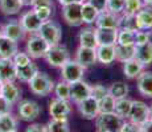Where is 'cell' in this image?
Instances as JSON below:
<instances>
[{
  "instance_id": "8d00e7d4",
  "label": "cell",
  "mask_w": 152,
  "mask_h": 132,
  "mask_svg": "<svg viewBox=\"0 0 152 132\" xmlns=\"http://www.w3.org/2000/svg\"><path fill=\"white\" fill-rule=\"evenodd\" d=\"M118 45H135V32L127 29H118Z\"/></svg>"
},
{
  "instance_id": "ffe728a7",
  "label": "cell",
  "mask_w": 152,
  "mask_h": 132,
  "mask_svg": "<svg viewBox=\"0 0 152 132\" xmlns=\"http://www.w3.org/2000/svg\"><path fill=\"white\" fill-rule=\"evenodd\" d=\"M138 90L144 98H152V71H143L136 78Z\"/></svg>"
},
{
  "instance_id": "52a82bcc",
  "label": "cell",
  "mask_w": 152,
  "mask_h": 132,
  "mask_svg": "<svg viewBox=\"0 0 152 132\" xmlns=\"http://www.w3.org/2000/svg\"><path fill=\"white\" fill-rule=\"evenodd\" d=\"M128 122L134 123L136 125H142L150 118V106L144 103L143 101H132L131 104V111L128 115Z\"/></svg>"
},
{
  "instance_id": "f546056e",
  "label": "cell",
  "mask_w": 152,
  "mask_h": 132,
  "mask_svg": "<svg viewBox=\"0 0 152 132\" xmlns=\"http://www.w3.org/2000/svg\"><path fill=\"white\" fill-rule=\"evenodd\" d=\"M119 29H127V31H132V32L139 31L136 15L122 13V16H119Z\"/></svg>"
},
{
  "instance_id": "ba28073f",
  "label": "cell",
  "mask_w": 152,
  "mask_h": 132,
  "mask_svg": "<svg viewBox=\"0 0 152 132\" xmlns=\"http://www.w3.org/2000/svg\"><path fill=\"white\" fill-rule=\"evenodd\" d=\"M82 3H72V4L62 7L64 21L69 26H81L82 23Z\"/></svg>"
},
{
  "instance_id": "f5cc1de1",
  "label": "cell",
  "mask_w": 152,
  "mask_h": 132,
  "mask_svg": "<svg viewBox=\"0 0 152 132\" xmlns=\"http://www.w3.org/2000/svg\"><path fill=\"white\" fill-rule=\"evenodd\" d=\"M57 1L64 7V5H68V4H72V3H75V0H57Z\"/></svg>"
},
{
  "instance_id": "44dd1931",
  "label": "cell",
  "mask_w": 152,
  "mask_h": 132,
  "mask_svg": "<svg viewBox=\"0 0 152 132\" xmlns=\"http://www.w3.org/2000/svg\"><path fill=\"white\" fill-rule=\"evenodd\" d=\"M135 58L143 66L152 65V45L150 42L143 45H135Z\"/></svg>"
},
{
  "instance_id": "6da1fadb",
  "label": "cell",
  "mask_w": 152,
  "mask_h": 132,
  "mask_svg": "<svg viewBox=\"0 0 152 132\" xmlns=\"http://www.w3.org/2000/svg\"><path fill=\"white\" fill-rule=\"evenodd\" d=\"M28 86H29V90H31L34 95L46 96L53 91L54 82L46 73L37 71V74L28 82Z\"/></svg>"
},
{
  "instance_id": "e0dca14e",
  "label": "cell",
  "mask_w": 152,
  "mask_h": 132,
  "mask_svg": "<svg viewBox=\"0 0 152 132\" xmlns=\"http://www.w3.org/2000/svg\"><path fill=\"white\" fill-rule=\"evenodd\" d=\"M16 71L17 67L12 58H0V81L3 83L16 81Z\"/></svg>"
},
{
  "instance_id": "d6986e66",
  "label": "cell",
  "mask_w": 152,
  "mask_h": 132,
  "mask_svg": "<svg viewBox=\"0 0 152 132\" xmlns=\"http://www.w3.org/2000/svg\"><path fill=\"white\" fill-rule=\"evenodd\" d=\"M94 24L95 28H119V15L102 11L99 12Z\"/></svg>"
},
{
  "instance_id": "d590c367",
  "label": "cell",
  "mask_w": 152,
  "mask_h": 132,
  "mask_svg": "<svg viewBox=\"0 0 152 132\" xmlns=\"http://www.w3.org/2000/svg\"><path fill=\"white\" fill-rule=\"evenodd\" d=\"M53 91L56 94V98L62 99V101H70V85L65 81H60L54 83Z\"/></svg>"
},
{
  "instance_id": "7c38bea8",
  "label": "cell",
  "mask_w": 152,
  "mask_h": 132,
  "mask_svg": "<svg viewBox=\"0 0 152 132\" xmlns=\"http://www.w3.org/2000/svg\"><path fill=\"white\" fill-rule=\"evenodd\" d=\"M19 23L21 24L23 29H24L27 33H39L40 28H41V24L42 21L37 17V15L34 13V11H27V12H24L20 16V20Z\"/></svg>"
},
{
  "instance_id": "ac0fdd59",
  "label": "cell",
  "mask_w": 152,
  "mask_h": 132,
  "mask_svg": "<svg viewBox=\"0 0 152 132\" xmlns=\"http://www.w3.org/2000/svg\"><path fill=\"white\" fill-rule=\"evenodd\" d=\"M0 95H1L5 101L10 102L11 104L19 103L20 98H21V89H20L15 82H4Z\"/></svg>"
},
{
  "instance_id": "f6af8a7d",
  "label": "cell",
  "mask_w": 152,
  "mask_h": 132,
  "mask_svg": "<svg viewBox=\"0 0 152 132\" xmlns=\"http://www.w3.org/2000/svg\"><path fill=\"white\" fill-rule=\"evenodd\" d=\"M119 132H143V131L140 125H136L130 122H124L123 125H122V130Z\"/></svg>"
},
{
  "instance_id": "6f0895ef",
  "label": "cell",
  "mask_w": 152,
  "mask_h": 132,
  "mask_svg": "<svg viewBox=\"0 0 152 132\" xmlns=\"http://www.w3.org/2000/svg\"><path fill=\"white\" fill-rule=\"evenodd\" d=\"M3 37V31H1V26H0V39Z\"/></svg>"
},
{
  "instance_id": "f1b7e54d",
  "label": "cell",
  "mask_w": 152,
  "mask_h": 132,
  "mask_svg": "<svg viewBox=\"0 0 152 132\" xmlns=\"http://www.w3.org/2000/svg\"><path fill=\"white\" fill-rule=\"evenodd\" d=\"M82 23L86 25H93L97 20L99 11L94 5H91L89 1H83L82 3Z\"/></svg>"
},
{
  "instance_id": "7402d4cb",
  "label": "cell",
  "mask_w": 152,
  "mask_h": 132,
  "mask_svg": "<svg viewBox=\"0 0 152 132\" xmlns=\"http://www.w3.org/2000/svg\"><path fill=\"white\" fill-rule=\"evenodd\" d=\"M139 29L151 31L152 29V5H143V8L136 13Z\"/></svg>"
},
{
  "instance_id": "6125c7cd",
  "label": "cell",
  "mask_w": 152,
  "mask_h": 132,
  "mask_svg": "<svg viewBox=\"0 0 152 132\" xmlns=\"http://www.w3.org/2000/svg\"><path fill=\"white\" fill-rule=\"evenodd\" d=\"M15 132H17V131H15Z\"/></svg>"
},
{
  "instance_id": "3957f363",
  "label": "cell",
  "mask_w": 152,
  "mask_h": 132,
  "mask_svg": "<svg viewBox=\"0 0 152 132\" xmlns=\"http://www.w3.org/2000/svg\"><path fill=\"white\" fill-rule=\"evenodd\" d=\"M124 120L119 118L115 112H99L95 118V125L98 130H104L110 132H119L122 130Z\"/></svg>"
},
{
  "instance_id": "277c9868",
  "label": "cell",
  "mask_w": 152,
  "mask_h": 132,
  "mask_svg": "<svg viewBox=\"0 0 152 132\" xmlns=\"http://www.w3.org/2000/svg\"><path fill=\"white\" fill-rule=\"evenodd\" d=\"M44 58H45L46 62H48L50 66L60 67L61 69V67L70 60V52L65 45L57 44V45H53L49 48L48 53L45 54Z\"/></svg>"
},
{
  "instance_id": "db71d44e",
  "label": "cell",
  "mask_w": 152,
  "mask_h": 132,
  "mask_svg": "<svg viewBox=\"0 0 152 132\" xmlns=\"http://www.w3.org/2000/svg\"><path fill=\"white\" fill-rule=\"evenodd\" d=\"M144 5H152V0H142Z\"/></svg>"
},
{
  "instance_id": "ab89813d",
  "label": "cell",
  "mask_w": 152,
  "mask_h": 132,
  "mask_svg": "<svg viewBox=\"0 0 152 132\" xmlns=\"http://www.w3.org/2000/svg\"><path fill=\"white\" fill-rule=\"evenodd\" d=\"M12 61L15 65H16V67H23V66H27L28 63H31L32 58L28 55L27 52H17L16 54L13 55Z\"/></svg>"
},
{
  "instance_id": "ee69618b",
  "label": "cell",
  "mask_w": 152,
  "mask_h": 132,
  "mask_svg": "<svg viewBox=\"0 0 152 132\" xmlns=\"http://www.w3.org/2000/svg\"><path fill=\"white\" fill-rule=\"evenodd\" d=\"M148 40H150V33H148V31L139 29V31L135 32V45H143V44H147Z\"/></svg>"
},
{
  "instance_id": "816d5d0a",
  "label": "cell",
  "mask_w": 152,
  "mask_h": 132,
  "mask_svg": "<svg viewBox=\"0 0 152 132\" xmlns=\"http://www.w3.org/2000/svg\"><path fill=\"white\" fill-rule=\"evenodd\" d=\"M20 3L23 4V7H29V5L32 7V4H33V0H20Z\"/></svg>"
},
{
  "instance_id": "83f0119b",
  "label": "cell",
  "mask_w": 152,
  "mask_h": 132,
  "mask_svg": "<svg viewBox=\"0 0 152 132\" xmlns=\"http://www.w3.org/2000/svg\"><path fill=\"white\" fill-rule=\"evenodd\" d=\"M37 71H39V67L36 66V63L31 62V63H28L27 66L17 67L16 79H19L20 82H24V83H28V82L37 74Z\"/></svg>"
},
{
  "instance_id": "cb8c5ba5",
  "label": "cell",
  "mask_w": 152,
  "mask_h": 132,
  "mask_svg": "<svg viewBox=\"0 0 152 132\" xmlns=\"http://www.w3.org/2000/svg\"><path fill=\"white\" fill-rule=\"evenodd\" d=\"M78 39H80V45L81 46H86V48H97V39H95V28L91 26H86L82 28L78 34Z\"/></svg>"
},
{
  "instance_id": "74e56055",
  "label": "cell",
  "mask_w": 152,
  "mask_h": 132,
  "mask_svg": "<svg viewBox=\"0 0 152 132\" xmlns=\"http://www.w3.org/2000/svg\"><path fill=\"white\" fill-rule=\"evenodd\" d=\"M99 104V112H114V107H115V99L107 94L102 99L98 101Z\"/></svg>"
},
{
  "instance_id": "4dcf8cb0",
  "label": "cell",
  "mask_w": 152,
  "mask_h": 132,
  "mask_svg": "<svg viewBox=\"0 0 152 132\" xmlns=\"http://www.w3.org/2000/svg\"><path fill=\"white\" fill-rule=\"evenodd\" d=\"M131 104H132V101L128 98H122L115 101V107H114V112L122 119H127L128 115H130L131 111Z\"/></svg>"
},
{
  "instance_id": "7a4b0ae2",
  "label": "cell",
  "mask_w": 152,
  "mask_h": 132,
  "mask_svg": "<svg viewBox=\"0 0 152 132\" xmlns=\"http://www.w3.org/2000/svg\"><path fill=\"white\" fill-rule=\"evenodd\" d=\"M49 48H50V45H49L39 33L31 34L27 40V44H25V52H27L29 57L33 58V60L44 58L45 54L48 53Z\"/></svg>"
},
{
  "instance_id": "603a6c76",
  "label": "cell",
  "mask_w": 152,
  "mask_h": 132,
  "mask_svg": "<svg viewBox=\"0 0 152 132\" xmlns=\"http://www.w3.org/2000/svg\"><path fill=\"white\" fill-rule=\"evenodd\" d=\"M17 52H19V46L16 41L5 36L0 39V58H13Z\"/></svg>"
},
{
  "instance_id": "681fc988",
  "label": "cell",
  "mask_w": 152,
  "mask_h": 132,
  "mask_svg": "<svg viewBox=\"0 0 152 132\" xmlns=\"http://www.w3.org/2000/svg\"><path fill=\"white\" fill-rule=\"evenodd\" d=\"M25 132H48V130H46V125L39 124V123H34V124L29 125L27 130H25Z\"/></svg>"
},
{
  "instance_id": "680465c9",
  "label": "cell",
  "mask_w": 152,
  "mask_h": 132,
  "mask_svg": "<svg viewBox=\"0 0 152 132\" xmlns=\"http://www.w3.org/2000/svg\"><path fill=\"white\" fill-rule=\"evenodd\" d=\"M1 87H3V82L0 81V93H1Z\"/></svg>"
},
{
  "instance_id": "484cf974",
  "label": "cell",
  "mask_w": 152,
  "mask_h": 132,
  "mask_svg": "<svg viewBox=\"0 0 152 132\" xmlns=\"http://www.w3.org/2000/svg\"><path fill=\"white\" fill-rule=\"evenodd\" d=\"M143 71H144V66H143L136 58H132V60L123 63V74L128 79L138 78Z\"/></svg>"
},
{
  "instance_id": "bcb514c9",
  "label": "cell",
  "mask_w": 152,
  "mask_h": 132,
  "mask_svg": "<svg viewBox=\"0 0 152 132\" xmlns=\"http://www.w3.org/2000/svg\"><path fill=\"white\" fill-rule=\"evenodd\" d=\"M40 7H48L54 9V3L53 0H33L32 8H40Z\"/></svg>"
},
{
  "instance_id": "30bf717a",
  "label": "cell",
  "mask_w": 152,
  "mask_h": 132,
  "mask_svg": "<svg viewBox=\"0 0 152 132\" xmlns=\"http://www.w3.org/2000/svg\"><path fill=\"white\" fill-rule=\"evenodd\" d=\"M119 28H95L97 46H115Z\"/></svg>"
},
{
  "instance_id": "b9f144b4",
  "label": "cell",
  "mask_w": 152,
  "mask_h": 132,
  "mask_svg": "<svg viewBox=\"0 0 152 132\" xmlns=\"http://www.w3.org/2000/svg\"><path fill=\"white\" fill-rule=\"evenodd\" d=\"M109 94V87L103 86V85H94V86H91V94H90V96H93L94 99H102L104 95H107Z\"/></svg>"
},
{
  "instance_id": "e575fe53",
  "label": "cell",
  "mask_w": 152,
  "mask_h": 132,
  "mask_svg": "<svg viewBox=\"0 0 152 132\" xmlns=\"http://www.w3.org/2000/svg\"><path fill=\"white\" fill-rule=\"evenodd\" d=\"M48 132H70L68 119H52L46 125Z\"/></svg>"
},
{
  "instance_id": "9a60e30c",
  "label": "cell",
  "mask_w": 152,
  "mask_h": 132,
  "mask_svg": "<svg viewBox=\"0 0 152 132\" xmlns=\"http://www.w3.org/2000/svg\"><path fill=\"white\" fill-rule=\"evenodd\" d=\"M77 107H78V111H80V114L82 115V118L87 119V120L95 119L99 115V104H98V101H97V99H94L93 96H89V98L83 99L82 102L77 103Z\"/></svg>"
},
{
  "instance_id": "60d3db41",
  "label": "cell",
  "mask_w": 152,
  "mask_h": 132,
  "mask_svg": "<svg viewBox=\"0 0 152 132\" xmlns=\"http://www.w3.org/2000/svg\"><path fill=\"white\" fill-rule=\"evenodd\" d=\"M106 11L113 12L115 15H121L124 11V0H109L107 1Z\"/></svg>"
},
{
  "instance_id": "11a10c76",
  "label": "cell",
  "mask_w": 152,
  "mask_h": 132,
  "mask_svg": "<svg viewBox=\"0 0 152 132\" xmlns=\"http://www.w3.org/2000/svg\"><path fill=\"white\" fill-rule=\"evenodd\" d=\"M148 33H150V40H148V42L152 45V29H151V31H148Z\"/></svg>"
},
{
  "instance_id": "1f68e13d",
  "label": "cell",
  "mask_w": 152,
  "mask_h": 132,
  "mask_svg": "<svg viewBox=\"0 0 152 132\" xmlns=\"http://www.w3.org/2000/svg\"><path fill=\"white\" fill-rule=\"evenodd\" d=\"M17 131V120L11 112L0 115V132Z\"/></svg>"
},
{
  "instance_id": "2e32d148",
  "label": "cell",
  "mask_w": 152,
  "mask_h": 132,
  "mask_svg": "<svg viewBox=\"0 0 152 132\" xmlns=\"http://www.w3.org/2000/svg\"><path fill=\"white\" fill-rule=\"evenodd\" d=\"M97 49V48H95ZM94 48H86V46H78L77 52H75V58L74 60L83 66L85 69L93 66L97 63V50Z\"/></svg>"
},
{
  "instance_id": "d4e9b609",
  "label": "cell",
  "mask_w": 152,
  "mask_h": 132,
  "mask_svg": "<svg viewBox=\"0 0 152 132\" xmlns=\"http://www.w3.org/2000/svg\"><path fill=\"white\" fill-rule=\"evenodd\" d=\"M97 62L111 65L115 60V46H97Z\"/></svg>"
},
{
  "instance_id": "5b68a950",
  "label": "cell",
  "mask_w": 152,
  "mask_h": 132,
  "mask_svg": "<svg viewBox=\"0 0 152 132\" xmlns=\"http://www.w3.org/2000/svg\"><path fill=\"white\" fill-rule=\"evenodd\" d=\"M39 34L50 46L60 44L61 39H62V31H61V26H60L58 23L53 21V20L44 21L41 24V28H40V31H39Z\"/></svg>"
},
{
  "instance_id": "f35d334b",
  "label": "cell",
  "mask_w": 152,
  "mask_h": 132,
  "mask_svg": "<svg viewBox=\"0 0 152 132\" xmlns=\"http://www.w3.org/2000/svg\"><path fill=\"white\" fill-rule=\"evenodd\" d=\"M143 5L144 4H143L142 0H124V11H123V13L136 15L143 8Z\"/></svg>"
},
{
  "instance_id": "91938a15",
  "label": "cell",
  "mask_w": 152,
  "mask_h": 132,
  "mask_svg": "<svg viewBox=\"0 0 152 132\" xmlns=\"http://www.w3.org/2000/svg\"><path fill=\"white\" fill-rule=\"evenodd\" d=\"M97 132H110V131H104V130H98Z\"/></svg>"
},
{
  "instance_id": "7bdbcfd3",
  "label": "cell",
  "mask_w": 152,
  "mask_h": 132,
  "mask_svg": "<svg viewBox=\"0 0 152 132\" xmlns=\"http://www.w3.org/2000/svg\"><path fill=\"white\" fill-rule=\"evenodd\" d=\"M32 9L34 11V13L37 15V17H39L40 20L44 23V21H48V20H50V16L53 15L54 9H52V8H48V7H40V8H32Z\"/></svg>"
},
{
  "instance_id": "8fae6325",
  "label": "cell",
  "mask_w": 152,
  "mask_h": 132,
  "mask_svg": "<svg viewBox=\"0 0 152 132\" xmlns=\"http://www.w3.org/2000/svg\"><path fill=\"white\" fill-rule=\"evenodd\" d=\"M90 94H91V86L83 79L70 85V101H73L75 104L89 98Z\"/></svg>"
},
{
  "instance_id": "7dc6e473",
  "label": "cell",
  "mask_w": 152,
  "mask_h": 132,
  "mask_svg": "<svg viewBox=\"0 0 152 132\" xmlns=\"http://www.w3.org/2000/svg\"><path fill=\"white\" fill-rule=\"evenodd\" d=\"M11 110H12V104L8 101H5V99L0 95V115L11 112Z\"/></svg>"
},
{
  "instance_id": "9f6ffc18",
  "label": "cell",
  "mask_w": 152,
  "mask_h": 132,
  "mask_svg": "<svg viewBox=\"0 0 152 132\" xmlns=\"http://www.w3.org/2000/svg\"><path fill=\"white\" fill-rule=\"evenodd\" d=\"M150 118L152 119V104L150 106Z\"/></svg>"
},
{
  "instance_id": "c3c4849f",
  "label": "cell",
  "mask_w": 152,
  "mask_h": 132,
  "mask_svg": "<svg viewBox=\"0 0 152 132\" xmlns=\"http://www.w3.org/2000/svg\"><path fill=\"white\" fill-rule=\"evenodd\" d=\"M86 1H89L90 4L94 5V7L97 8L99 12H102V11H106L107 1H109V0H86Z\"/></svg>"
},
{
  "instance_id": "4fadbf2b",
  "label": "cell",
  "mask_w": 152,
  "mask_h": 132,
  "mask_svg": "<svg viewBox=\"0 0 152 132\" xmlns=\"http://www.w3.org/2000/svg\"><path fill=\"white\" fill-rule=\"evenodd\" d=\"M70 112H72V107H70L69 101L54 98L49 103V114L52 119H68Z\"/></svg>"
},
{
  "instance_id": "9c48e42d",
  "label": "cell",
  "mask_w": 152,
  "mask_h": 132,
  "mask_svg": "<svg viewBox=\"0 0 152 132\" xmlns=\"http://www.w3.org/2000/svg\"><path fill=\"white\" fill-rule=\"evenodd\" d=\"M17 112L19 116L25 122H33L40 116L41 114V107L39 103L32 99H24V101L19 102L17 106Z\"/></svg>"
},
{
  "instance_id": "d6a6232c",
  "label": "cell",
  "mask_w": 152,
  "mask_h": 132,
  "mask_svg": "<svg viewBox=\"0 0 152 132\" xmlns=\"http://www.w3.org/2000/svg\"><path fill=\"white\" fill-rule=\"evenodd\" d=\"M109 94L115 99V101L122 99V98H127L128 86L126 85V82H122V81L114 82V83H111V86L109 87Z\"/></svg>"
},
{
  "instance_id": "94428289",
  "label": "cell",
  "mask_w": 152,
  "mask_h": 132,
  "mask_svg": "<svg viewBox=\"0 0 152 132\" xmlns=\"http://www.w3.org/2000/svg\"><path fill=\"white\" fill-rule=\"evenodd\" d=\"M75 1H78V3H83V1H86V0H75Z\"/></svg>"
},
{
  "instance_id": "836d02e7",
  "label": "cell",
  "mask_w": 152,
  "mask_h": 132,
  "mask_svg": "<svg viewBox=\"0 0 152 132\" xmlns=\"http://www.w3.org/2000/svg\"><path fill=\"white\" fill-rule=\"evenodd\" d=\"M20 0H0V11L4 15H16L21 11Z\"/></svg>"
},
{
  "instance_id": "8992f818",
  "label": "cell",
  "mask_w": 152,
  "mask_h": 132,
  "mask_svg": "<svg viewBox=\"0 0 152 132\" xmlns=\"http://www.w3.org/2000/svg\"><path fill=\"white\" fill-rule=\"evenodd\" d=\"M85 67L81 66L75 60H70L61 67V81H65L66 83L72 85L77 81L83 79Z\"/></svg>"
},
{
  "instance_id": "f907efd6",
  "label": "cell",
  "mask_w": 152,
  "mask_h": 132,
  "mask_svg": "<svg viewBox=\"0 0 152 132\" xmlns=\"http://www.w3.org/2000/svg\"><path fill=\"white\" fill-rule=\"evenodd\" d=\"M140 127H142L143 132H152V119H148L147 122L143 123Z\"/></svg>"
},
{
  "instance_id": "4316f807",
  "label": "cell",
  "mask_w": 152,
  "mask_h": 132,
  "mask_svg": "<svg viewBox=\"0 0 152 132\" xmlns=\"http://www.w3.org/2000/svg\"><path fill=\"white\" fill-rule=\"evenodd\" d=\"M135 58V45H115V60L124 63Z\"/></svg>"
},
{
  "instance_id": "5bb4252c",
  "label": "cell",
  "mask_w": 152,
  "mask_h": 132,
  "mask_svg": "<svg viewBox=\"0 0 152 132\" xmlns=\"http://www.w3.org/2000/svg\"><path fill=\"white\" fill-rule=\"evenodd\" d=\"M1 31H3V36L16 41V42L23 41L25 39V34H27V32L23 29L19 20H11V21L5 23V24L1 26Z\"/></svg>"
}]
</instances>
